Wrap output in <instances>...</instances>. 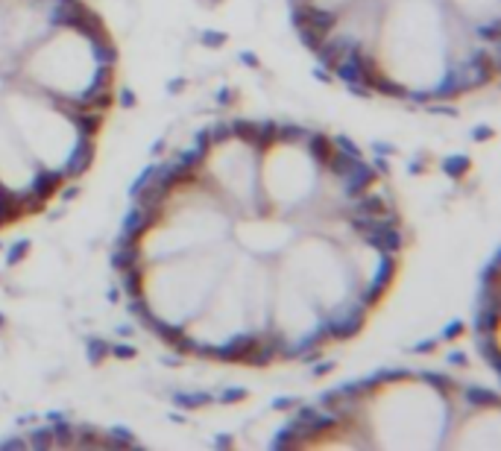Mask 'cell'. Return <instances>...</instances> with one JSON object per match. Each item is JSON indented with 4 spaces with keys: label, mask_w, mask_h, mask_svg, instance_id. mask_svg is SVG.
Listing matches in <instances>:
<instances>
[{
    "label": "cell",
    "mask_w": 501,
    "mask_h": 451,
    "mask_svg": "<svg viewBox=\"0 0 501 451\" xmlns=\"http://www.w3.org/2000/svg\"><path fill=\"white\" fill-rule=\"evenodd\" d=\"M329 334V323L311 296L290 276L276 270L273 264V290H270V320H267V346L285 355H296Z\"/></svg>",
    "instance_id": "8fae6325"
},
{
    "label": "cell",
    "mask_w": 501,
    "mask_h": 451,
    "mask_svg": "<svg viewBox=\"0 0 501 451\" xmlns=\"http://www.w3.org/2000/svg\"><path fill=\"white\" fill-rule=\"evenodd\" d=\"M445 12L472 30H496L501 0H443Z\"/></svg>",
    "instance_id": "2e32d148"
},
{
    "label": "cell",
    "mask_w": 501,
    "mask_h": 451,
    "mask_svg": "<svg viewBox=\"0 0 501 451\" xmlns=\"http://www.w3.org/2000/svg\"><path fill=\"white\" fill-rule=\"evenodd\" d=\"M299 235V226L290 214H279L270 208H258L249 214H237L232 220V235L229 240L237 252L258 261H276Z\"/></svg>",
    "instance_id": "4fadbf2b"
},
{
    "label": "cell",
    "mask_w": 501,
    "mask_h": 451,
    "mask_svg": "<svg viewBox=\"0 0 501 451\" xmlns=\"http://www.w3.org/2000/svg\"><path fill=\"white\" fill-rule=\"evenodd\" d=\"M50 185V179L38 170L27 147L21 144L18 132L6 120L0 108V196L6 203H30Z\"/></svg>",
    "instance_id": "5bb4252c"
},
{
    "label": "cell",
    "mask_w": 501,
    "mask_h": 451,
    "mask_svg": "<svg viewBox=\"0 0 501 451\" xmlns=\"http://www.w3.org/2000/svg\"><path fill=\"white\" fill-rule=\"evenodd\" d=\"M108 73L112 53L106 38L68 12L24 53L12 80L80 112L106 91Z\"/></svg>",
    "instance_id": "3957f363"
},
{
    "label": "cell",
    "mask_w": 501,
    "mask_h": 451,
    "mask_svg": "<svg viewBox=\"0 0 501 451\" xmlns=\"http://www.w3.org/2000/svg\"><path fill=\"white\" fill-rule=\"evenodd\" d=\"M443 448H487L496 451L498 448V408L496 402L489 404H472L466 410H452V422L445 431V443Z\"/></svg>",
    "instance_id": "9a60e30c"
},
{
    "label": "cell",
    "mask_w": 501,
    "mask_h": 451,
    "mask_svg": "<svg viewBox=\"0 0 501 451\" xmlns=\"http://www.w3.org/2000/svg\"><path fill=\"white\" fill-rule=\"evenodd\" d=\"M0 108L50 182L82 167L89 135L76 108L53 100L36 88H27L18 80H6L0 88Z\"/></svg>",
    "instance_id": "52a82bcc"
},
{
    "label": "cell",
    "mask_w": 501,
    "mask_h": 451,
    "mask_svg": "<svg viewBox=\"0 0 501 451\" xmlns=\"http://www.w3.org/2000/svg\"><path fill=\"white\" fill-rule=\"evenodd\" d=\"M270 290L273 261L235 252L223 276L217 279L209 302L176 337L185 349L211 358L246 355L255 346H267Z\"/></svg>",
    "instance_id": "7a4b0ae2"
},
{
    "label": "cell",
    "mask_w": 501,
    "mask_h": 451,
    "mask_svg": "<svg viewBox=\"0 0 501 451\" xmlns=\"http://www.w3.org/2000/svg\"><path fill=\"white\" fill-rule=\"evenodd\" d=\"M276 270L290 276L320 308L329 332L364 311V296L358 293L355 276L349 270L340 244L325 232H299L296 240L273 261Z\"/></svg>",
    "instance_id": "ba28073f"
},
{
    "label": "cell",
    "mask_w": 501,
    "mask_h": 451,
    "mask_svg": "<svg viewBox=\"0 0 501 451\" xmlns=\"http://www.w3.org/2000/svg\"><path fill=\"white\" fill-rule=\"evenodd\" d=\"M3 205H6V200H3V196H0V208H3Z\"/></svg>",
    "instance_id": "ac0fdd59"
},
{
    "label": "cell",
    "mask_w": 501,
    "mask_h": 451,
    "mask_svg": "<svg viewBox=\"0 0 501 451\" xmlns=\"http://www.w3.org/2000/svg\"><path fill=\"white\" fill-rule=\"evenodd\" d=\"M452 395L434 378L401 375L381 381L364 393L358 425L366 446L393 451L443 448L452 422Z\"/></svg>",
    "instance_id": "277c9868"
},
{
    "label": "cell",
    "mask_w": 501,
    "mask_h": 451,
    "mask_svg": "<svg viewBox=\"0 0 501 451\" xmlns=\"http://www.w3.org/2000/svg\"><path fill=\"white\" fill-rule=\"evenodd\" d=\"M258 156H261L258 141L246 138L244 132H226L211 147H205L200 159L197 176L235 217L261 208Z\"/></svg>",
    "instance_id": "30bf717a"
},
{
    "label": "cell",
    "mask_w": 501,
    "mask_h": 451,
    "mask_svg": "<svg viewBox=\"0 0 501 451\" xmlns=\"http://www.w3.org/2000/svg\"><path fill=\"white\" fill-rule=\"evenodd\" d=\"M366 76L410 100L443 94L454 82V21L443 0H384Z\"/></svg>",
    "instance_id": "6da1fadb"
},
{
    "label": "cell",
    "mask_w": 501,
    "mask_h": 451,
    "mask_svg": "<svg viewBox=\"0 0 501 451\" xmlns=\"http://www.w3.org/2000/svg\"><path fill=\"white\" fill-rule=\"evenodd\" d=\"M299 3L311 24H325V21H331L349 6H355L358 0H299Z\"/></svg>",
    "instance_id": "e0dca14e"
},
{
    "label": "cell",
    "mask_w": 501,
    "mask_h": 451,
    "mask_svg": "<svg viewBox=\"0 0 501 451\" xmlns=\"http://www.w3.org/2000/svg\"><path fill=\"white\" fill-rule=\"evenodd\" d=\"M3 82H6V80H0V88H3Z\"/></svg>",
    "instance_id": "d6986e66"
},
{
    "label": "cell",
    "mask_w": 501,
    "mask_h": 451,
    "mask_svg": "<svg viewBox=\"0 0 501 451\" xmlns=\"http://www.w3.org/2000/svg\"><path fill=\"white\" fill-rule=\"evenodd\" d=\"M325 173V152L311 138L285 132L261 144L258 196L261 208L279 214H299L320 191Z\"/></svg>",
    "instance_id": "9c48e42d"
},
{
    "label": "cell",
    "mask_w": 501,
    "mask_h": 451,
    "mask_svg": "<svg viewBox=\"0 0 501 451\" xmlns=\"http://www.w3.org/2000/svg\"><path fill=\"white\" fill-rule=\"evenodd\" d=\"M235 214L217 200V194L200 176L179 182L176 188L159 196L147 223L132 240V261L150 264L182 252L220 246L232 235Z\"/></svg>",
    "instance_id": "8992f818"
},
{
    "label": "cell",
    "mask_w": 501,
    "mask_h": 451,
    "mask_svg": "<svg viewBox=\"0 0 501 451\" xmlns=\"http://www.w3.org/2000/svg\"><path fill=\"white\" fill-rule=\"evenodd\" d=\"M68 12L65 0H0V80L15 76L24 53Z\"/></svg>",
    "instance_id": "7c38bea8"
},
{
    "label": "cell",
    "mask_w": 501,
    "mask_h": 451,
    "mask_svg": "<svg viewBox=\"0 0 501 451\" xmlns=\"http://www.w3.org/2000/svg\"><path fill=\"white\" fill-rule=\"evenodd\" d=\"M235 244L182 252L135 267V299L147 320L167 334H179L209 302L217 279L235 258Z\"/></svg>",
    "instance_id": "5b68a950"
}]
</instances>
